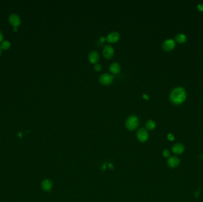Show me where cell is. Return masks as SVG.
<instances>
[{
  "mask_svg": "<svg viewBox=\"0 0 203 202\" xmlns=\"http://www.w3.org/2000/svg\"><path fill=\"white\" fill-rule=\"evenodd\" d=\"M169 98L173 104H182L187 98V93L185 89L178 86L173 89L170 92Z\"/></svg>",
  "mask_w": 203,
  "mask_h": 202,
  "instance_id": "1",
  "label": "cell"
},
{
  "mask_svg": "<svg viewBox=\"0 0 203 202\" xmlns=\"http://www.w3.org/2000/svg\"><path fill=\"white\" fill-rule=\"evenodd\" d=\"M139 124L138 118L135 116H129L125 122V125L128 129L130 130H134L136 129Z\"/></svg>",
  "mask_w": 203,
  "mask_h": 202,
  "instance_id": "2",
  "label": "cell"
},
{
  "mask_svg": "<svg viewBox=\"0 0 203 202\" xmlns=\"http://www.w3.org/2000/svg\"><path fill=\"white\" fill-rule=\"evenodd\" d=\"M113 78V76L109 74H103L100 76L99 81L102 85H107L111 84Z\"/></svg>",
  "mask_w": 203,
  "mask_h": 202,
  "instance_id": "3",
  "label": "cell"
},
{
  "mask_svg": "<svg viewBox=\"0 0 203 202\" xmlns=\"http://www.w3.org/2000/svg\"><path fill=\"white\" fill-rule=\"evenodd\" d=\"M175 41L172 39H166L162 44L163 49L165 51H170L174 49L175 46Z\"/></svg>",
  "mask_w": 203,
  "mask_h": 202,
  "instance_id": "4",
  "label": "cell"
},
{
  "mask_svg": "<svg viewBox=\"0 0 203 202\" xmlns=\"http://www.w3.org/2000/svg\"><path fill=\"white\" fill-rule=\"evenodd\" d=\"M114 53V49L113 47L110 45H106L104 46L103 50V55L106 59H110L112 57Z\"/></svg>",
  "mask_w": 203,
  "mask_h": 202,
  "instance_id": "5",
  "label": "cell"
},
{
  "mask_svg": "<svg viewBox=\"0 0 203 202\" xmlns=\"http://www.w3.org/2000/svg\"><path fill=\"white\" fill-rule=\"evenodd\" d=\"M137 136L138 139L140 142H145L149 138V134L147 131L144 128L140 129L137 133Z\"/></svg>",
  "mask_w": 203,
  "mask_h": 202,
  "instance_id": "6",
  "label": "cell"
},
{
  "mask_svg": "<svg viewBox=\"0 0 203 202\" xmlns=\"http://www.w3.org/2000/svg\"><path fill=\"white\" fill-rule=\"evenodd\" d=\"M9 22L10 24L16 27L21 24L20 18L16 14H12L9 17Z\"/></svg>",
  "mask_w": 203,
  "mask_h": 202,
  "instance_id": "7",
  "label": "cell"
},
{
  "mask_svg": "<svg viewBox=\"0 0 203 202\" xmlns=\"http://www.w3.org/2000/svg\"><path fill=\"white\" fill-rule=\"evenodd\" d=\"M119 33L117 32H112L109 33L107 37H106V40L108 42L110 43H115L117 42L119 39Z\"/></svg>",
  "mask_w": 203,
  "mask_h": 202,
  "instance_id": "8",
  "label": "cell"
},
{
  "mask_svg": "<svg viewBox=\"0 0 203 202\" xmlns=\"http://www.w3.org/2000/svg\"><path fill=\"white\" fill-rule=\"evenodd\" d=\"M89 60L92 64H95L97 62L99 59V55L98 52L92 51L89 54Z\"/></svg>",
  "mask_w": 203,
  "mask_h": 202,
  "instance_id": "9",
  "label": "cell"
},
{
  "mask_svg": "<svg viewBox=\"0 0 203 202\" xmlns=\"http://www.w3.org/2000/svg\"><path fill=\"white\" fill-rule=\"evenodd\" d=\"M180 163V160L178 158L176 157H172L169 158L168 161V163L169 167L172 168H175L179 166Z\"/></svg>",
  "mask_w": 203,
  "mask_h": 202,
  "instance_id": "10",
  "label": "cell"
},
{
  "mask_svg": "<svg viewBox=\"0 0 203 202\" xmlns=\"http://www.w3.org/2000/svg\"><path fill=\"white\" fill-rule=\"evenodd\" d=\"M185 151V147L182 143H177L172 147V151L176 154H181Z\"/></svg>",
  "mask_w": 203,
  "mask_h": 202,
  "instance_id": "11",
  "label": "cell"
},
{
  "mask_svg": "<svg viewBox=\"0 0 203 202\" xmlns=\"http://www.w3.org/2000/svg\"><path fill=\"white\" fill-rule=\"evenodd\" d=\"M42 188L46 191H50L52 188V183L51 180L46 179L42 182Z\"/></svg>",
  "mask_w": 203,
  "mask_h": 202,
  "instance_id": "12",
  "label": "cell"
},
{
  "mask_svg": "<svg viewBox=\"0 0 203 202\" xmlns=\"http://www.w3.org/2000/svg\"><path fill=\"white\" fill-rule=\"evenodd\" d=\"M109 70L113 74H118L120 72L121 66L117 62H114L110 65Z\"/></svg>",
  "mask_w": 203,
  "mask_h": 202,
  "instance_id": "13",
  "label": "cell"
},
{
  "mask_svg": "<svg viewBox=\"0 0 203 202\" xmlns=\"http://www.w3.org/2000/svg\"><path fill=\"white\" fill-rule=\"evenodd\" d=\"M175 40L179 43H183L186 42L187 36L183 33H179L175 36Z\"/></svg>",
  "mask_w": 203,
  "mask_h": 202,
  "instance_id": "14",
  "label": "cell"
},
{
  "mask_svg": "<svg viewBox=\"0 0 203 202\" xmlns=\"http://www.w3.org/2000/svg\"><path fill=\"white\" fill-rule=\"evenodd\" d=\"M156 127V123L153 120H149L146 123V128L148 130H153Z\"/></svg>",
  "mask_w": 203,
  "mask_h": 202,
  "instance_id": "15",
  "label": "cell"
},
{
  "mask_svg": "<svg viewBox=\"0 0 203 202\" xmlns=\"http://www.w3.org/2000/svg\"><path fill=\"white\" fill-rule=\"evenodd\" d=\"M10 47V43L8 41H3L1 42V49H4V50H7L8 49H9Z\"/></svg>",
  "mask_w": 203,
  "mask_h": 202,
  "instance_id": "16",
  "label": "cell"
},
{
  "mask_svg": "<svg viewBox=\"0 0 203 202\" xmlns=\"http://www.w3.org/2000/svg\"><path fill=\"white\" fill-rule=\"evenodd\" d=\"M94 69H95L96 71H100L102 70V66L100 64H96L94 65Z\"/></svg>",
  "mask_w": 203,
  "mask_h": 202,
  "instance_id": "17",
  "label": "cell"
},
{
  "mask_svg": "<svg viewBox=\"0 0 203 202\" xmlns=\"http://www.w3.org/2000/svg\"><path fill=\"white\" fill-rule=\"evenodd\" d=\"M163 155L165 157H168L170 155V152L168 150L165 149L163 152Z\"/></svg>",
  "mask_w": 203,
  "mask_h": 202,
  "instance_id": "18",
  "label": "cell"
},
{
  "mask_svg": "<svg viewBox=\"0 0 203 202\" xmlns=\"http://www.w3.org/2000/svg\"><path fill=\"white\" fill-rule=\"evenodd\" d=\"M197 8L201 11H203V4H199L197 5Z\"/></svg>",
  "mask_w": 203,
  "mask_h": 202,
  "instance_id": "19",
  "label": "cell"
},
{
  "mask_svg": "<svg viewBox=\"0 0 203 202\" xmlns=\"http://www.w3.org/2000/svg\"><path fill=\"white\" fill-rule=\"evenodd\" d=\"M168 139H169V141H172L174 140V136L172 134H170H170H169L168 135Z\"/></svg>",
  "mask_w": 203,
  "mask_h": 202,
  "instance_id": "20",
  "label": "cell"
},
{
  "mask_svg": "<svg viewBox=\"0 0 203 202\" xmlns=\"http://www.w3.org/2000/svg\"><path fill=\"white\" fill-rule=\"evenodd\" d=\"M3 40V34L1 33V32H0V43L2 42Z\"/></svg>",
  "mask_w": 203,
  "mask_h": 202,
  "instance_id": "21",
  "label": "cell"
},
{
  "mask_svg": "<svg viewBox=\"0 0 203 202\" xmlns=\"http://www.w3.org/2000/svg\"><path fill=\"white\" fill-rule=\"evenodd\" d=\"M143 98L144 99H146V100H149V96L147 95V94H143Z\"/></svg>",
  "mask_w": 203,
  "mask_h": 202,
  "instance_id": "22",
  "label": "cell"
},
{
  "mask_svg": "<svg viewBox=\"0 0 203 202\" xmlns=\"http://www.w3.org/2000/svg\"><path fill=\"white\" fill-rule=\"evenodd\" d=\"M105 40H106V39H105V38L104 37H101L100 38V41L102 43L104 42Z\"/></svg>",
  "mask_w": 203,
  "mask_h": 202,
  "instance_id": "23",
  "label": "cell"
},
{
  "mask_svg": "<svg viewBox=\"0 0 203 202\" xmlns=\"http://www.w3.org/2000/svg\"><path fill=\"white\" fill-rule=\"evenodd\" d=\"M1 47H0V55H1Z\"/></svg>",
  "mask_w": 203,
  "mask_h": 202,
  "instance_id": "24",
  "label": "cell"
}]
</instances>
